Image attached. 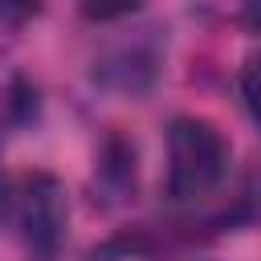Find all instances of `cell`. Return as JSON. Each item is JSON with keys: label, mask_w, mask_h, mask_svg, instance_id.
Returning a JSON list of instances; mask_svg holds the SVG:
<instances>
[{"label": "cell", "mask_w": 261, "mask_h": 261, "mask_svg": "<svg viewBox=\"0 0 261 261\" xmlns=\"http://www.w3.org/2000/svg\"><path fill=\"white\" fill-rule=\"evenodd\" d=\"M12 237L24 245L29 261H57L69 228V204L65 188L45 175V171H24L8 184V204H4Z\"/></svg>", "instance_id": "cell-1"}, {"label": "cell", "mask_w": 261, "mask_h": 261, "mask_svg": "<svg viewBox=\"0 0 261 261\" xmlns=\"http://www.w3.org/2000/svg\"><path fill=\"white\" fill-rule=\"evenodd\" d=\"M228 171V143L204 118H175L167 130V196L188 204L208 196Z\"/></svg>", "instance_id": "cell-2"}, {"label": "cell", "mask_w": 261, "mask_h": 261, "mask_svg": "<svg viewBox=\"0 0 261 261\" xmlns=\"http://www.w3.org/2000/svg\"><path fill=\"white\" fill-rule=\"evenodd\" d=\"M4 118H8V130H20L24 122H33V118H37V90H33V82H24L20 73H16V77H8Z\"/></svg>", "instance_id": "cell-3"}, {"label": "cell", "mask_w": 261, "mask_h": 261, "mask_svg": "<svg viewBox=\"0 0 261 261\" xmlns=\"http://www.w3.org/2000/svg\"><path fill=\"white\" fill-rule=\"evenodd\" d=\"M90 261H159V253L143 237H122V241H110L98 253H90Z\"/></svg>", "instance_id": "cell-4"}, {"label": "cell", "mask_w": 261, "mask_h": 261, "mask_svg": "<svg viewBox=\"0 0 261 261\" xmlns=\"http://www.w3.org/2000/svg\"><path fill=\"white\" fill-rule=\"evenodd\" d=\"M241 98H245L249 118L261 126V53L249 57V65H245V73H241Z\"/></svg>", "instance_id": "cell-5"}]
</instances>
